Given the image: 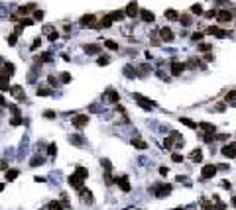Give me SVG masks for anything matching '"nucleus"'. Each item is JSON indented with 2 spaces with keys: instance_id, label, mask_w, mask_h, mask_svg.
I'll use <instances>...</instances> for the list:
<instances>
[{
  "instance_id": "nucleus-1",
  "label": "nucleus",
  "mask_w": 236,
  "mask_h": 210,
  "mask_svg": "<svg viewBox=\"0 0 236 210\" xmlns=\"http://www.w3.org/2000/svg\"><path fill=\"white\" fill-rule=\"evenodd\" d=\"M67 181H69V185H71V187H73V189H75L77 192H79L81 189H85V185H83V183H85V179L81 177L79 173H71Z\"/></svg>"
},
{
  "instance_id": "nucleus-2",
  "label": "nucleus",
  "mask_w": 236,
  "mask_h": 210,
  "mask_svg": "<svg viewBox=\"0 0 236 210\" xmlns=\"http://www.w3.org/2000/svg\"><path fill=\"white\" fill-rule=\"evenodd\" d=\"M134 100H136V102H138L140 106L144 108V110H150V108H156V102H153V100L146 98V96H142V95H138V92L134 95Z\"/></svg>"
},
{
  "instance_id": "nucleus-3",
  "label": "nucleus",
  "mask_w": 236,
  "mask_h": 210,
  "mask_svg": "<svg viewBox=\"0 0 236 210\" xmlns=\"http://www.w3.org/2000/svg\"><path fill=\"white\" fill-rule=\"evenodd\" d=\"M124 14H126V18H136L140 14V8H138V2L136 0H130L128 6L124 8Z\"/></svg>"
},
{
  "instance_id": "nucleus-4",
  "label": "nucleus",
  "mask_w": 236,
  "mask_h": 210,
  "mask_svg": "<svg viewBox=\"0 0 236 210\" xmlns=\"http://www.w3.org/2000/svg\"><path fill=\"white\" fill-rule=\"evenodd\" d=\"M87 124H88V116L87 114H75L73 116V126L77 130H83Z\"/></svg>"
},
{
  "instance_id": "nucleus-5",
  "label": "nucleus",
  "mask_w": 236,
  "mask_h": 210,
  "mask_svg": "<svg viewBox=\"0 0 236 210\" xmlns=\"http://www.w3.org/2000/svg\"><path fill=\"white\" fill-rule=\"evenodd\" d=\"M205 33H209V35H215V38H218V39H224L226 35H228L224 30H220V28H217V26H211V28H206V30H205Z\"/></svg>"
},
{
  "instance_id": "nucleus-6",
  "label": "nucleus",
  "mask_w": 236,
  "mask_h": 210,
  "mask_svg": "<svg viewBox=\"0 0 236 210\" xmlns=\"http://www.w3.org/2000/svg\"><path fill=\"white\" fill-rule=\"evenodd\" d=\"M169 192H171V185H158V187H156V191H153V194H156L158 198L167 197Z\"/></svg>"
},
{
  "instance_id": "nucleus-7",
  "label": "nucleus",
  "mask_w": 236,
  "mask_h": 210,
  "mask_svg": "<svg viewBox=\"0 0 236 210\" xmlns=\"http://www.w3.org/2000/svg\"><path fill=\"white\" fill-rule=\"evenodd\" d=\"M217 175V165H205L203 171H201V177L203 179H212Z\"/></svg>"
},
{
  "instance_id": "nucleus-8",
  "label": "nucleus",
  "mask_w": 236,
  "mask_h": 210,
  "mask_svg": "<svg viewBox=\"0 0 236 210\" xmlns=\"http://www.w3.org/2000/svg\"><path fill=\"white\" fill-rule=\"evenodd\" d=\"M220 153H223L224 157H236V141L228 143V146H224L223 149H220Z\"/></svg>"
},
{
  "instance_id": "nucleus-9",
  "label": "nucleus",
  "mask_w": 236,
  "mask_h": 210,
  "mask_svg": "<svg viewBox=\"0 0 236 210\" xmlns=\"http://www.w3.org/2000/svg\"><path fill=\"white\" fill-rule=\"evenodd\" d=\"M217 20L220 22V24H228V22L232 20V12H228V10H218V12H217Z\"/></svg>"
},
{
  "instance_id": "nucleus-10",
  "label": "nucleus",
  "mask_w": 236,
  "mask_h": 210,
  "mask_svg": "<svg viewBox=\"0 0 236 210\" xmlns=\"http://www.w3.org/2000/svg\"><path fill=\"white\" fill-rule=\"evenodd\" d=\"M81 26L94 28V26H97V16H93V14H87V16H83V18H81Z\"/></svg>"
},
{
  "instance_id": "nucleus-11",
  "label": "nucleus",
  "mask_w": 236,
  "mask_h": 210,
  "mask_svg": "<svg viewBox=\"0 0 236 210\" xmlns=\"http://www.w3.org/2000/svg\"><path fill=\"white\" fill-rule=\"evenodd\" d=\"M83 49H85V53H88V55H99L102 51V47L99 45V43H87Z\"/></svg>"
},
{
  "instance_id": "nucleus-12",
  "label": "nucleus",
  "mask_w": 236,
  "mask_h": 210,
  "mask_svg": "<svg viewBox=\"0 0 236 210\" xmlns=\"http://www.w3.org/2000/svg\"><path fill=\"white\" fill-rule=\"evenodd\" d=\"M116 185L120 187L124 192H130V183H128V175H122V177H116Z\"/></svg>"
},
{
  "instance_id": "nucleus-13",
  "label": "nucleus",
  "mask_w": 236,
  "mask_h": 210,
  "mask_svg": "<svg viewBox=\"0 0 236 210\" xmlns=\"http://www.w3.org/2000/svg\"><path fill=\"white\" fill-rule=\"evenodd\" d=\"M183 71H185V65H183L181 61H171V75L173 77H179Z\"/></svg>"
},
{
  "instance_id": "nucleus-14",
  "label": "nucleus",
  "mask_w": 236,
  "mask_h": 210,
  "mask_svg": "<svg viewBox=\"0 0 236 210\" xmlns=\"http://www.w3.org/2000/svg\"><path fill=\"white\" fill-rule=\"evenodd\" d=\"M159 38H161V41H173V32H171V28H161L159 30Z\"/></svg>"
},
{
  "instance_id": "nucleus-15",
  "label": "nucleus",
  "mask_w": 236,
  "mask_h": 210,
  "mask_svg": "<svg viewBox=\"0 0 236 210\" xmlns=\"http://www.w3.org/2000/svg\"><path fill=\"white\" fill-rule=\"evenodd\" d=\"M108 18L112 20V22H122L124 18H126V14H124V10H114V12L108 14Z\"/></svg>"
},
{
  "instance_id": "nucleus-16",
  "label": "nucleus",
  "mask_w": 236,
  "mask_h": 210,
  "mask_svg": "<svg viewBox=\"0 0 236 210\" xmlns=\"http://www.w3.org/2000/svg\"><path fill=\"white\" fill-rule=\"evenodd\" d=\"M140 16H142L144 22H153V20H156L153 12H152V10H146V8H140Z\"/></svg>"
},
{
  "instance_id": "nucleus-17",
  "label": "nucleus",
  "mask_w": 236,
  "mask_h": 210,
  "mask_svg": "<svg viewBox=\"0 0 236 210\" xmlns=\"http://www.w3.org/2000/svg\"><path fill=\"white\" fill-rule=\"evenodd\" d=\"M10 92L14 96H16L18 100H24V89H22L20 85H14V86H10Z\"/></svg>"
},
{
  "instance_id": "nucleus-18",
  "label": "nucleus",
  "mask_w": 236,
  "mask_h": 210,
  "mask_svg": "<svg viewBox=\"0 0 236 210\" xmlns=\"http://www.w3.org/2000/svg\"><path fill=\"white\" fill-rule=\"evenodd\" d=\"M189 159H191V161H195V163H201L203 161V151L201 149H193L189 153Z\"/></svg>"
},
{
  "instance_id": "nucleus-19",
  "label": "nucleus",
  "mask_w": 236,
  "mask_h": 210,
  "mask_svg": "<svg viewBox=\"0 0 236 210\" xmlns=\"http://www.w3.org/2000/svg\"><path fill=\"white\" fill-rule=\"evenodd\" d=\"M199 128H201L205 134H215V132H217V126H215V124H209V122H203V124H199Z\"/></svg>"
},
{
  "instance_id": "nucleus-20",
  "label": "nucleus",
  "mask_w": 236,
  "mask_h": 210,
  "mask_svg": "<svg viewBox=\"0 0 236 210\" xmlns=\"http://www.w3.org/2000/svg\"><path fill=\"white\" fill-rule=\"evenodd\" d=\"M32 10H35V2H32V4H26V6H22V8L18 10V16H28Z\"/></svg>"
},
{
  "instance_id": "nucleus-21",
  "label": "nucleus",
  "mask_w": 236,
  "mask_h": 210,
  "mask_svg": "<svg viewBox=\"0 0 236 210\" xmlns=\"http://www.w3.org/2000/svg\"><path fill=\"white\" fill-rule=\"evenodd\" d=\"M110 26H112V20H110L108 16H102V20L94 28H97V30H102V28H110Z\"/></svg>"
},
{
  "instance_id": "nucleus-22",
  "label": "nucleus",
  "mask_w": 236,
  "mask_h": 210,
  "mask_svg": "<svg viewBox=\"0 0 236 210\" xmlns=\"http://www.w3.org/2000/svg\"><path fill=\"white\" fill-rule=\"evenodd\" d=\"M132 146L138 147V149H146V147H148V143L142 140V137H132Z\"/></svg>"
},
{
  "instance_id": "nucleus-23",
  "label": "nucleus",
  "mask_w": 236,
  "mask_h": 210,
  "mask_svg": "<svg viewBox=\"0 0 236 210\" xmlns=\"http://www.w3.org/2000/svg\"><path fill=\"white\" fill-rule=\"evenodd\" d=\"M165 18L167 20H179V12H177V10H171V8H169V10H165Z\"/></svg>"
},
{
  "instance_id": "nucleus-24",
  "label": "nucleus",
  "mask_w": 236,
  "mask_h": 210,
  "mask_svg": "<svg viewBox=\"0 0 236 210\" xmlns=\"http://www.w3.org/2000/svg\"><path fill=\"white\" fill-rule=\"evenodd\" d=\"M106 92H108V100H110V102H112V104H118V100H120V96L116 95V90H112V89H108Z\"/></svg>"
},
{
  "instance_id": "nucleus-25",
  "label": "nucleus",
  "mask_w": 236,
  "mask_h": 210,
  "mask_svg": "<svg viewBox=\"0 0 236 210\" xmlns=\"http://www.w3.org/2000/svg\"><path fill=\"white\" fill-rule=\"evenodd\" d=\"M69 141L73 143V146L81 147V146H83V141H85V140H83V137H81V136H71V137H69Z\"/></svg>"
},
{
  "instance_id": "nucleus-26",
  "label": "nucleus",
  "mask_w": 236,
  "mask_h": 210,
  "mask_svg": "<svg viewBox=\"0 0 236 210\" xmlns=\"http://www.w3.org/2000/svg\"><path fill=\"white\" fill-rule=\"evenodd\" d=\"M18 169H8V171H6V181H14V179H16L18 177Z\"/></svg>"
},
{
  "instance_id": "nucleus-27",
  "label": "nucleus",
  "mask_w": 236,
  "mask_h": 210,
  "mask_svg": "<svg viewBox=\"0 0 236 210\" xmlns=\"http://www.w3.org/2000/svg\"><path fill=\"white\" fill-rule=\"evenodd\" d=\"M179 22H181L183 26H191V24H193V18H191V16H187V14H181Z\"/></svg>"
},
{
  "instance_id": "nucleus-28",
  "label": "nucleus",
  "mask_w": 236,
  "mask_h": 210,
  "mask_svg": "<svg viewBox=\"0 0 236 210\" xmlns=\"http://www.w3.org/2000/svg\"><path fill=\"white\" fill-rule=\"evenodd\" d=\"M181 124H185V126H187V128H191V130L199 128V126L195 124V122H193V120H189V118H181Z\"/></svg>"
},
{
  "instance_id": "nucleus-29",
  "label": "nucleus",
  "mask_w": 236,
  "mask_h": 210,
  "mask_svg": "<svg viewBox=\"0 0 236 210\" xmlns=\"http://www.w3.org/2000/svg\"><path fill=\"white\" fill-rule=\"evenodd\" d=\"M47 210H63V202H57V200L49 202V208Z\"/></svg>"
},
{
  "instance_id": "nucleus-30",
  "label": "nucleus",
  "mask_w": 236,
  "mask_h": 210,
  "mask_svg": "<svg viewBox=\"0 0 236 210\" xmlns=\"http://www.w3.org/2000/svg\"><path fill=\"white\" fill-rule=\"evenodd\" d=\"M191 12H193V14H197V16H201V14H205L201 4H193V6H191Z\"/></svg>"
},
{
  "instance_id": "nucleus-31",
  "label": "nucleus",
  "mask_w": 236,
  "mask_h": 210,
  "mask_svg": "<svg viewBox=\"0 0 236 210\" xmlns=\"http://www.w3.org/2000/svg\"><path fill=\"white\" fill-rule=\"evenodd\" d=\"M105 45L110 49V51H116V49H118V43H116V41H112V39H106V41H105Z\"/></svg>"
},
{
  "instance_id": "nucleus-32",
  "label": "nucleus",
  "mask_w": 236,
  "mask_h": 210,
  "mask_svg": "<svg viewBox=\"0 0 236 210\" xmlns=\"http://www.w3.org/2000/svg\"><path fill=\"white\" fill-rule=\"evenodd\" d=\"M124 75H126V77H130V79H134V77H136V71H134V69H132L130 65H128V67H124Z\"/></svg>"
},
{
  "instance_id": "nucleus-33",
  "label": "nucleus",
  "mask_w": 236,
  "mask_h": 210,
  "mask_svg": "<svg viewBox=\"0 0 236 210\" xmlns=\"http://www.w3.org/2000/svg\"><path fill=\"white\" fill-rule=\"evenodd\" d=\"M38 61H40V63H41V61H43V63H51L53 59H51V55H49V53H41Z\"/></svg>"
},
{
  "instance_id": "nucleus-34",
  "label": "nucleus",
  "mask_w": 236,
  "mask_h": 210,
  "mask_svg": "<svg viewBox=\"0 0 236 210\" xmlns=\"http://www.w3.org/2000/svg\"><path fill=\"white\" fill-rule=\"evenodd\" d=\"M49 95H51L49 89H43V86L40 89V86H38V96H49Z\"/></svg>"
},
{
  "instance_id": "nucleus-35",
  "label": "nucleus",
  "mask_w": 236,
  "mask_h": 210,
  "mask_svg": "<svg viewBox=\"0 0 236 210\" xmlns=\"http://www.w3.org/2000/svg\"><path fill=\"white\" fill-rule=\"evenodd\" d=\"M75 173H79V175L83 177V179H87V177H88V171H87L85 167H77V169H75Z\"/></svg>"
},
{
  "instance_id": "nucleus-36",
  "label": "nucleus",
  "mask_w": 236,
  "mask_h": 210,
  "mask_svg": "<svg viewBox=\"0 0 236 210\" xmlns=\"http://www.w3.org/2000/svg\"><path fill=\"white\" fill-rule=\"evenodd\" d=\"M43 163V157H35V159H32V161H30V165H32V167H38V165H41Z\"/></svg>"
},
{
  "instance_id": "nucleus-37",
  "label": "nucleus",
  "mask_w": 236,
  "mask_h": 210,
  "mask_svg": "<svg viewBox=\"0 0 236 210\" xmlns=\"http://www.w3.org/2000/svg\"><path fill=\"white\" fill-rule=\"evenodd\" d=\"M4 71H6L8 75H14V71H16V69H14L12 63H6V65H4Z\"/></svg>"
},
{
  "instance_id": "nucleus-38",
  "label": "nucleus",
  "mask_w": 236,
  "mask_h": 210,
  "mask_svg": "<svg viewBox=\"0 0 236 210\" xmlns=\"http://www.w3.org/2000/svg\"><path fill=\"white\" fill-rule=\"evenodd\" d=\"M20 124H22V116H14L10 120V126H20Z\"/></svg>"
},
{
  "instance_id": "nucleus-39",
  "label": "nucleus",
  "mask_w": 236,
  "mask_h": 210,
  "mask_svg": "<svg viewBox=\"0 0 236 210\" xmlns=\"http://www.w3.org/2000/svg\"><path fill=\"white\" fill-rule=\"evenodd\" d=\"M97 63L100 65V67H105V65H108V57H106V55H100V57H99V61H97Z\"/></svg>"
},
{
  "instance_id": "nucleus-40",
  "label": "nucleus",
  "mask_w": 236,
  "mask_h": 210,
  "mask_svg": "<svg viewBox=\"0 0 236 210\" xmlns=\"http://www.w3.org/2000/svg\"><path fill=\"white\" fill-rule=\"evenodd\" d=\"M47 153H49V155H55V153H57V146H55V143H49Z\"/></svg>"
},
{
  "instance_id": "nucleus-41",
  "label": "nucleus",
  "mask_w": 236,
  "mask_h": 210,
  "mask_svg": "<svg viewBox=\"0 0 236 210\" xmlns=\"http://www.w3.org/2000/svg\"><path fill=\"white\" fill-rule=\"evenodd\" d=\"M212 49V45H209V43H201L199 45V51H211Z\"/></svg>"
},
{
  "instance_id": "nucleus-42",
  "label": "nucleus",
  "mask_w": 236,
  "mask_h": 210,
  "mask_svg": "<svg viewBox=\"0 0 236 210\" xmlns=\"http://www.w3.org/2000/svg\"><path fill=\"white\" fill-rule=\"evenodd\" d=\"M59 77H61V81H63V83H71V79H73V77H71L69 73H61Z\"/></svg>"
},
{
  "instance_id": "nucleus-43",
  "label": "nucleus",
  "mask_w": 236,
  "mask_h": 210,
  "mask_svg": "<svg viewBox=\"0 0 236 210\" xmlns=\"http://www.w3.org/2000/svg\"><path fill=\"white\" fill-rule=\"evenodd\" d=\"M171 161H173V163H181V161H183V155L173 153V155H171Z\"/></svg>"
},
{
  "instance_id": "nucleus-44",
  "label": "nucleus",
  "mask_w": 236,
  "mask_h": 210,
  "mask_svg": "<svg viewBox=\"0 0 236 210\" xmlns=\"http://www.w3.org/2000/svg\"><path fill=\"white\" fill-rule=\"evenodd\" d=\"M47 83H49L51 86H57V85H59V83H57V79H55L53 75H49V77H47Z\"/></svg>"
},
{
  "instance_id": "nucleus-45",
  "label": "nucleus",
  "mask_w": 236,
  "mask_h": 210,
  "mask_svg": "<svg viewBox=\"0 0 236 210\" xmlns=\"http://www.w3.org/2000/svg\"><path fill=\"white\" fill-rule=\"evenodd\" d=\"M34 20H43V12L41 10H34Z\"/></svg>"
},
{
  "instance_id": "nucleus-46",
  "label": "nucleus",
  "mask_w": 236,
  "mask_h": 210,
  "mask_svg": "<svg viewBox=\"0 0 236 210\" xmlns=\"http://www.w3.org/2000/svg\"><path fill=\"white\" fill-rule=\"evenodd\" d=\"M205 18H217V10H209V12H205Z\"/></svg>"
},
{
  "instance_id": "nucleus-47",
  "label": "nucleus",
  "mask_w": 236,
  "mask_h": 210,
  "mask_svg": "<svg viewBox=\"0 0 236 210\" xmlns=\"http://www.w3.org/2000/svg\"><path fill=\"white\" fill-rule=\"evenodd\" d=\"M230 169V165H226V163H220V165H217V171H228Z\"/></svg>"
},
{
  "instance_id": "nucleus-48",
  "label": "nucleus",
  "mask_w": 236,
  "mask_h": 210,
  "mask_svg": "<svg viewBox=\"0 0 236 210\" xmlns=\"http://www.w3.org/2000/svg\"><path fill=\"white\" fill-rule=\"evenodd\" d=\"M16 39H18V33H12L10 38H8V43H10V45H14V43H16Z\"/></svg>"
},
{
  "instance_id": "nucleus-49",
  "label": "nucleus",
  "mask_w": 236,
  "mask_h": 210,
  "mask_svg": "<svg viewBox=\"0 0 236 210\" xmlns=\"http://www.w3.org/2000/svg\"><path fill=\"white\" fill-rule=\"evenodd\" d=\"M20 24H22V26H32V24H34V20H30V18H24V20L20 22Z\"/></svg>"
},
{
  "instance_id": "nucleus-50",
  "label": "nucleus",
  "mask_w": 236,
  "mask_h": 210,
  "mask_svg": "<svg viewBox=\"0 0 236 210\" xmlns=\"http://www.w3.org/2000/svg\"><path fill=\"white\" fill-rule=\"evenodd\" d=\"M0 169H6V171H8V163H6V159H0Z\"/></svg>"
},
{
  "instance_id": "nucleus-51",
  "label": "nucleus",
  "mask_w": 236,
  "mask_h": 210,
  "mask_svg": "<svg viewBox=\"0 0 236 210\" xmlns=\"http://www.w3.org/2000/svg\"><path fill=\"white\" fill-rule=\"evenodd\" d=\"M40 45H41V39L38 38V39H34V45H32V49H38Z\"/></svg>"
},
{
  "instance_id": "nucleus-52",
  "label": "nucleus",
  "mask_w": 236,
  "mask_h": 210,
  "mask_svg": "<svg viewBox=\"0 0 236 210\" xmlns=\"http://www.w3.org/2000/svg\"><path fill=\"white\" fill-rule=\"evenodd\" d=\"M167 173H169V169H167V167H159V175H164V177H165Z\"/></svg>"
},
{
  "instance_id": "nucleus-53",
  "label": "nucleus",
  "mask_w": 236,
  "mask_h": 210,
  "mask_svg": "<svg viewBox=\"0 0 236 210\" xmlns=\"http://www.w3.org/2000/svg\"><path fill=\"white\" fill-rule=\"evenodd\" d=\"M193 39L199 41V39H203V33H193Z\"/></svg>"
},
{
  "instance_id": "nucleus-54",
  "label": "nucleus",
  "mask_w": 236,
  "mask_h": 210,
  "mask_svg": "<svg viewBox=\"0 0 236 210\" xmlns=\"http://www.w3.org/2000/svg\"><path fill=\"white\" fill-rule=\"evenodd\" d=\"M223 187H224V189H230L232 185H230V181H223Z\"/></svg>"
},
{
  "instance_id": "nucleus-55",
  "label": "nucleus",
  "mask_w": 236,
  "mask_h": 210,
  "mask_svg": "<svg viewBox=\"0 0 236 210\" xmlns=\"http://www.w3.org/2000/svg\"><path fill=\"white\" fill-rule=\"evenodd\" d=\"M43 116H46V118H55V112H46Z\"/></svg>"
},
{
  "instance_id": "nucleus-56",
  "label": "nucleus",
  "mask_w": 236,
  "mask_h": 210,
  "mask_svg": "<svg viewBox=\"0 0 236 210\" xmlns=\"http://www.w3.org/2000/svg\"><path fill=\"white\" fill-rule=\"evenodd\" d=\"M0 106H6V100H4V96L0 95Z\"/></svg>"
},
{
  "instance_id": "nucleus-57",
  "label": "nucleus",
  "mask_w": 236,
  "mask_h": 210,
  "mask_svg": "<svg viewBox=\"0 0 236 210\" xmlns=\"http://www.w3.org/2000/svg\"><path fill=\"white\" fill-rule=\"evenodd\" d=\"M230 202H232V206H234V208H236V197H234V198H232V200H230Z\"/></svg>"
},
{
  "instance_id": "nucleus-58",
  "label": "nucleus",
  "mask_w": 236,
  "mask_h": 210,
  "mask_svg": "<svg viewBox=\"0 0 236 210\" xmlns=\"http://www.w3.org/2000/svg\"><path fill=\"white\" fill-rule=\"evenodd\" d=\"M2 63H4V61H2V57H0V65H2Z\"/></svg>"
},
{
  "instance_id": "nucleus-59",
  "label": "nucleus",
  "mask_w": 236,
  "mask_h": 210,
  "mask_svg": "<svg viewBox=\"0 0 236 210\" xmlns=\"http://www.w3.org/2000/svg\"><path fill=\"white\" fill-rule=\"evenodd\" d=\"M173 210H183V208H173Z\"/></svg>"
}]
</instances>
